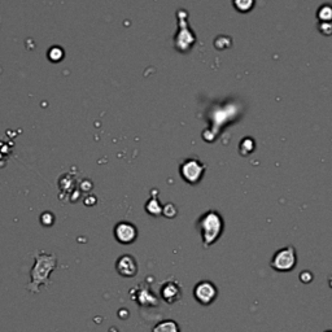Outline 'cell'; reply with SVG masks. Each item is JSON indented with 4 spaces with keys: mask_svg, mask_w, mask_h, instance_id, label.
I'll return each mask as SVG.
<instances>
[{
    "mask_svg": "<svg viewBox=\"0 0 332 332\" xmlns=\"http://www.w3.org/2000/svg\"><path fill=\"white\" fill-rule=\"evenodd\" d=\"M146 210L148 212V214L150 216H154V217H157L160 214H162V205L158 203L157 199H152L149 200L146 205Z\"/></svg>",
    "mask_w": 332,
    "mask_h": 332,
    "instance_id": "30bf717a",
    "label": "cell"
},
{
    "mask_svg": "<svg viewBox=\"0 0 332 332\" xmlns=\"http://www.w3.org/2000/svg\"><path fill=\"white\" fill-rule=\"evenodd\" d=\"M160 296L166 304H175V302H178L182 298V287L179 286L177 280H166L161 286Z\"/></svg>",
    "mask_w": 332,
    "mask_h": 332,
    "instance_id": "5b68a950",
    "label": "cell"
},
{
    "mask_svg": "<svg viewBox=\"0 0 332 332\" xmlns=\"http://www.w3.org/2000/svg\"><path fill=\"white\" fill-rule=\"evenodd\" d=\"M162 214L166 218H174L177 216V208L174 206V204H166L165 206H162Z\"/></svg>",
    "mask_w": 332,
    "mask_h": 332,
    "instance_id": "4fadbf2b",
    "label": "cell"
},
{
    "mask_svg": "<svg viewBox=\"0 0 332 332\" xmlns=\"http://www.w3.org/2000/svg\"><path fill=\"white\" fill-rule=\"evenodd\" d=\"M322 8L325 9V13H321L318 12V18L322 20V21L329 22L332 20V5L331 4H325V5H322Z\"/></svg>",
    "mask_w": 332,
    "mask_h": 332,
    "instance_id": "7c38bea8",
    "label": "cell"
},
{
    "mask_svg": "<svg viewBox=\"0 0 332 332\" xmlns=\"http://www.w3.org/2000/svg\"><path fill=\"white\" fill-rule=\"evenodd\" d=\"M297 265V253L292 245L278 249L270 261L271 269L278 273H290Z\"/></svg>",
    "mask_w": 332,
    "mask_h": 332,
    "instance_id": "7a4b0ae2",
    "label": "cell"
},
{
    "mask_svg": "<svg viewBox=\"0 0 332 332\" xmlns=\"http://www.w3.org/2000/svg\"><path fill=\"white\" fill-rule=\"evenodd\" d=\"M138 302L143 306H157L158 300L157 297L154 296L152 290L147 288V290L139 291V298H138Z\"/></svg>",
    "mask_w": 332,
    "mask_h": 332,
    "instance_id": "ba28073f",
    "label": "cell"
},
{
    "mask_svg": "<svg viewBox=\"0 0 332 332\" xmlns=\"http://www.w3.org/2000/svg\"><path fill=\"white\" fill-rule=\"evenodd\" d=\"M152 332H181L179 325L173 319H165L154 326Z\"/></svg>",
    "mask_w": 332,
    "mask_h": 332,
    "instance_id": "9c48e42d",
    "label": "cell"
},
{
    "mask_svg": "<svg viewBox=\"0 0 332 332\" xmlns=\"http://www.w3.org/2000/svg\"><path fill=\"white\" fill-rule=\"evenodd\" d=\"M115 269H117L119 275L125 276V278H133V276L137 275L138 273L137 259L130 255L121 256V257L117 259Z\"/></svg>",
    "mask_w": 332,
    "mask_h": 332,
    "instance_id": "52a82bcc",
    "label": "cell"
},
{
    "mask_svg": "<svg viewBox=\"0 0 332 332\" xmlns=\"http://www.w3.org/2000/svg\"><path fill=\"white\" fill-rule=\"evenodd\" d=\"M218 296V288L210 280H201L193 288V297L200 305L208 306L213 304Z\"/></svg>",
    "mask_w": 332,
    "mask_h": 332,
    "instance_id": "277c9868",
    "label": "cell"
},
{
    "mask_svg": "<svg viewBox=\"0 0 332 332\" xmlns=\"http://www.w3.org/2000/svg\"><path fill=\"white\" fill-rule=\"evenodd\" d=\"M326 332H332V331H326Z\"/></svg>",
    "mask_w": 332,
    "mask_h": 332,
    "instance_id": "5bb4252c",
    "label": "cell"
},
{
    "mask_svg": "<svg viewBox=\"0 0 332 332\" xmlns=\"http://www.w3.org/2000/svg\"><path fill=\"white\" fill-rule=\"evenodd\" d=\"M204 170H205V166L199 160L189 158V160L183 161L179 173L188 184H197L204 177Z\"/></svg>",
    "mask_w": 332,
    "mask_h": 332,
    "instance_id": "3957f363",
    "label": "cell"
},
{
    "mask_svg": "<svg viewBox=\"0 0 332 332\" xmlns=\"http://www.w3.org/2000/svg\"><path fill=\"white\" fill-rule=\"evenodd\" d=\"M197 228L201 235V240L205 248L216 244L222 236L224 230V221L218 212L208 210L197 221Z\"/></svg>",
    "mask_w": 332,
    "mask_h": 332,
    "instance_id": "6da1fadb",
    "label": "cell"
},
{
    "mask_svg": "<svg viewBox=\"0 0 332 332\" xmlns=\"http://www.w3.org/2000/svg\"><path fill=\"white\" fill-rule=\"evenodd\" d=\"M114 236L121 244H131L137 240L138 230L133 223L121 222L114 227Z\"/></svg>",
    "mask_w": 332,
    "mask_h": 332,
    "instance_id": "8992f818",
    "label": "cell"
},
{
    "mask_svg": "<svg viewBox=\"0 0 332 332\" xmlns=\"http://www.w3.org/2000/svg\"><path fill=\"white\" fill-rule=\"evenodd\" d=\"M234 7L241 13H247L255 7V0H234Z\"/></svg>",
    "mask_w": 332,
    "mask_h": 332,
    "instance_id": "8fae6325",
    "label": "cell"
}]
</instances>
